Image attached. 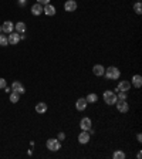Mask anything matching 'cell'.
<instances>
[{
  "label": "cell",
  "instance_id": "obj_1",
  "mask_svg": "<svg viewBox=\"0 0 142 159\" xmlns=\"http://www.w3.org/2000/svg\"><path fill=\"white\" fill-rule=\"evenodd\" d=\"M105 78L109 80V81H115V80H119V77H121V71H119V68H117L115 66H111L108 67V68H105Z\"/></svg>",
  "mask_w": 142,
  "mask_h": 159
},
{
  "label": "cell",
  "instance_id": "obj_2",
  "mask_svg": "<svg viewBox=\"0 0 142 159\" xmlns=\"http://www.w3.org/2000/svg\"><path fill=\"white\" fill-rule=\"evenodd\" d=\"M102 98H104V102L107 104V105H114V104L117 102V94L114 92V91H111V89H107V91H104V94H102Z\"/></svg>",
  "mask_w": 142,
  "mask_h": 159
},
{
  "label": "cell",
  "instance_id": "obj_3",
  "mask_svg": "<svg viewBox=\"0 0 142 159\" xmlns=\"http://www.w3.org/2000/svg\"><path fill=\"white\" fill-rule=\"evenodd\" d=\"M46 146H47L48 151L57 152V151H60V148H61V142L57 139V138H50V139H47V142H46Z\"/></svg>",
  "mask_w": 142,
  "mask_h": 159
},
{
  "label": "cell",
  "instance_id": "obj_4",
  "mask_svg": "<svg viewBox=\"0 0 142 159\" xmlns=\"http://www.w3.org/2000/svg\"><path fill=\"white\" fill-rule=\"evenodd\" d=\"M115 105H117L118 112H121V114H127L128 111H129V105H128L127 99H125V101H124V99H117Z\"/></svg>",
  "mask_w": 142,
  "mask_h": 159
},
{
  "label": "cell",
  "instance_id": "obj_5",
  "mask_svg": "<svg viewBox=\"0 0 142 159\" xmlns=\"http://www.w3.org/2000/svg\"><path fill=\"white\" fill-rule=\"evenodd\" d=\"M80 128L82 129V131H90L91 128H92V121H91L88 117L82 118L80 121Z\"/></svg>",
  "mask_w": 142,
  "mask_h": 159
},
{
  "label": "cell",
  "instance_id": "obj_6",
  "mask_svg": "<svg viewBox=\"0 0 142 159\" xmlns=\"http://www.w3.org/2000/svg\"><path fill=\"white\" fill-rule=\"evenodd\" d=\"M78 5H77L76 0H67L66 3H64V10L68 11V13H73V11H76Z\"/></svg>",
  "mask_w": 142,
  "mask_h": 159
},
{
  "label": "cell",
  "instance_id": "obj_7",
  "mask_svg": "<svg viewBox=\"0 0 142 159\" xmlns=\"http://www.w3.org/2000/svg\"><path fill=\"white\" fill-rule=\"evenodd\" d=\"M131 89V83L129 81H125V80H122V81H119L118 83V87L115 88V91L118 92V91H124V92H128Z\"/></svg>",
  "mask_w": 142,
  "mask_h": 159
},
{
  "label": "cell",
  "instance_id": "obj_8",
  "mask_svg": "<svg viewBox=\"0 0 142 159\" xmlns=\"http://www.w3.org/2000/svg\"><path fill=\"white\" fill-rule=\"evenodd\" d=\"M90 132L88 131H82L80 134V135H78V142H80L81 145H85V144H88V142H90Z\"/></svg>",
  "mask_w": 142,
  "mask_h": 159
},
{
  "label": "cell",
  "instance_id": "obj_9",
  "mask_svg": "<svg viewBox=\"0 0 142 159\" xmlns=\"http://www.w3.org/2000/svg\"><path fill=\"white\" fill-rule=\"evenodd\" d=\"M7 38H9V44L16 46V44H19V41H20V34L17 33V31H11Z\"/></svg>",
  "mask_w": 142,
  "mask_h": 159
},
{
  "label": "cell",
  "instance_id": "obj_10",
  "mask_svg": "<svg viewBox=\"0 0 142 159\" xmlns=\"http://www.w3.org/2000/svg\"><path fill=\"white\" fill-rule=\"evenodd\" d=\"M13 30H14V24L11 23V21H9V20L2 24V31H3V33L10 34L11 31H13Z\"/></svg>",
  "mask_w": 142,
  "mask_h": 159
},
{
  "label": "cell",
  "instance_id": "obj_11",
  "mask_svg": "<svg viewBox=\"0 0 142 159\" xmlns=\"http://www.w3.org/2000/svg\"><path fill=\"white\" fill-rule=\"evenodd\" d=\"M92 73H94V75H97V77H102L105 73V67L101 66V64H95V66L92 67Z\"/></svg>",
  "mask_w": 142,
  "mask_h": 159
},
{
  "label": "cell",
  "instance_id": "obj_12",
  "mask_svg": "<svg viewBox=\"0 0 142 159\" xmlns=\"http://www.w3.org/2000/svg\"><path fill=\"white\" fill-rule=\"evenodd\" d=\"M88 102H87V99L85 98H78L76 102V109L77 111H84L85 108H87Z\"/></svg>",
  "mask_w": 142,
  "mask_h": 159
},
{
  "label": "cell",
  "instance_id": "obj_13",
  "mask_svg": "<svg viewBox=\"0 0 142 159\" xmlns=\"http://www.w3.org/2000/svg\"><path fill=\"white\" fill-rule=\"evenodd\" d=\"M10 88H11V91H16V92H19L20 95L26 92V89H24V87H23L21 84H20L19 81H14L13 84H11V87H10Z\"/></svg>",
  "mask_w": 142,
  "mask_h": 159
},
{
  "label": "cell",
  "instance_id": "obj_14",
  "mask_svg": "<svg viewBox=\"0 0 142 159\" xmlns=\"http://www.w3.org/2000/svg\"><path fill=\"white\" fill-rule=\"evenodd\" d=\"M56 7H54V6L53 5H50V3H48V5H46V6H43V13L44 14H47V16H54V14H56Z\"/></svg>",
  "mask_w": 142,
  "mask_h": 159
},
{
  "label": "cell",
  "instance_id": "obj_15",
  "mask_svg": "<svg viewBox=\"0 0 142 159\" xmlns=\"http://www.w3.org/2000/svg\"><path fill=\"white\" fill-rule=\"evenodd\" d=\"M132 81H131V85H134L135 88H141V85H142V77L139 74H135L132 77Z\"/></svg>",
  "mask_w": 142,
  "mask_h": 159
},
{
  "label": "cell",
  "instance_id": "obj_16",
  "mask_svg": "<svg viewBox=\"0 0 142 159\" xmlns=\"http://www.w3.org/2000/svg\"><path fill=\"white\" fill-rule=\"evenodd\" d=\"M31 14H33V16H40V14H43V5L36 3V5L31 6Z\"/></svg>",
  "mask_w": 142,
  "mask_h": 159
},
{
  "label": "cell",
  "instance_id": "obj_17",
  "mask_svg": "<svg viewBox=\"0 0 142 159\" xmlns=\"http://www.w3.org/2000/svg\"><path fill=\"white\" fill-rule=\"evenodd\" d=\"M47 104L46 102H38L37 105H36V112L37 114H44L46 111H47Z\"/></svg>",
  "mask_w": 142,
  "mask_h": 159
},
{
  "label": "cell",
  "instance_id": "obj_18",
  "mask_svg": "<svg viewBox=\"0 0 142 159\" xmlns=\"http://www.w3.org/2000/svg\"><path fill=\"white\" fill-rule=\"evenodd\" d=\"M14 30H16L19 34L24 33V31H26V24H24L23 21H17V23L14 24Z\"/></svg>",
  "mask_w": 142,
  "mask_h": 159
},
{
  "label": "cell",
  "instance_id": "obj_19",
  "mask_svg": "<svg viewBox=\"0 0 142 159\" xmlns=\"http://www.w3.org/2000/svg\"><path fill=\"white\" fill-rule=\"evenodd\" d=\"M85 99H87V102L88 104H95L97 101H98V95H97L95 92H91L85 97Z\"/></svg>",
  "mask_w": 142,
  "mask_h": 159
},
{
  "label": "cell",
  "instance_id": "obj_20",
  "mask_svg": "<svg viewBox=\"0 0 142 159\" xmlns=\"http://www.w3.org/2000/svg\"><path fill=\"white\" fill-rule=\"evenodd\" d=\"M19 99H20V94L19 92H16V91H11L10 92V102H19Z\"/></svg>",
  "mask_w": 142,
  "mask_h": 159
},
{
  "label": "cell",
  "instance_id": "obj_21",
  "mask_svg": "<svg viewBox=\"0 0 142 159\" xmlns=\"http://www.w3.org/2000/svg\"><path fill=\"white\" fill-rule=\"evenodd\" d=\"M0 46L2 47L9 46V38H7L6 34H0Z\"/></svg>",
  "mask_w": 142,
  "mask_h": 159
},
{
  "label": "cell",
  "instance_id": "obj_22",
  "mask_svg": "<svg viewBox=\"0 0 142 159\" xmlns=\"http://www.w3.org/2000/svg\"><path fill=\"white\" fill-rule=\"evenodd\" d=\"M112 158L114 159H125V152H122V151H115L112 154Z\"/></svg>",
  "mask_w": 142,
  "mask_h": 159
},
{
  "label": "cell",
  "instance_id": "obj_23",
  "mask_svg": "<svg viewBox=\"0 0 142 159\" xmlns=\"http://www.w3.org/2000/svg\"><path fill=\"white\" fill-rule=\"evenodd\" d=\"M134 11H135L137 14L142 13V3H141V2H137V3L134 5Z\"/></svg>",
  "mask_w": 142,
  "mask_h": 159
},
{
  "label": "cell",
  "instance_id": "obj_24",
  "mask_svg": "<svg viewBox=\"0 0 142 159\" xmlns=\"http://www.w3.org/2000/svg\"><path fill=\"white\" fill-rule=\"evenodd\" d=\"M117 98L118 99H125L128 98V92H124V91H118V94H117Z\"/></svg>",
  "mask_w": 142,
  "mask_h": 159
},
{
  "label": "cell",
  "instance_id": "obj_25",
  "mask_svg": "<svg viewBox=\"0 0 142 159\" xmlns=\"http://www.w3.org/2000/svg\"><path fill=\"white\" fill-rule=\"evenodd\" d=\"M57 139L60 141V142L66 141V134H64V132H58V135H57Z\"/></svg>",
  "mask_w": 142,
  "mask_h": 159
},
{
  "label": "cell",
  "instance_id": "obj_26",
  "mask_svg": "<svg viewBox=\"0 0 142 159\" xmlns=\"http://www.w3.org/2000/svg\"><path fill=\"white\" fill-rule=\"evenodd\" d=\"M6 85H7L6 80H5V78H0V88H5Z\"/></svg>",
  "mask_w": 142,
  "mask_h": 159
},
{
  "label": "cell",
  "instance_id": "obj_27",
  "mask_svg": "<svg viewBox=\"0 0 142 159\" xmlns=\"http://www.w3.org/2000/svg\"><path fill=\"white\" fill-rule=\"evenodd\" d=\"M37 3H40V5H43V6H46V5H48V3H50V0H37Z\"/></svg>",
  "mask_w": 142,
  "mask_h": 159
},
{
  "label": "cell",
  "instance_id": "obj_28",
  "mask_svg": "<svg viewBox=\"0 0 142 159\" xmlns=\"http://www.w3.org/2000/svg\"><path fill=\"white\" fill-rule=\"evenodd\" d=\"M26 2H27V0H19V5L21 6V7H24V6H26Z\"/></svg>",
  "mask_w": 142,
  "mask_h": 159
},
{
  "label": "cell",
  "instance_id": "obj_29",
  "mask_svg": "<svg viewBox=\"0 0 142 159\" xmlns=\"http://www.w3.org/2000/svg\"><path fill=\"white\" fill-rule=\"evenodd\" d=\"M137 139H138V142H142V134H138V135H137Z\"/></svg>",
  "mask_w": 142,
  "mask_h": 159
},
{
  "label": "cell",
  "instance_id": "obj_30",
  "mask_svg": "<svg viewBox=\"0 0 142 159\" xmlns=\"http://www.w3.org/2000/svg\"><path fill=\"white\" fill-rule=\"evenodd\" d=\"M5 91H6V92H7V94H9V92H11V88H9V87L6 85V87H5Z\"/></svg>",
  "mask_w": 142,
  "mask_h": 159
},
{
  "label": "cell",
  "instance_id": "obj_31",
  "mask_svg": "<svg viewBox=\"0 0 142 159\" xmlns=\"http://www.w3.org/2000/svg\"><path fill=\"white\" fill-rule=\"evenodd\" d=\"M137 158H138V159H141V158H142V154H141V151H138V154H137Z\"/></svg>",
  "mask_w": 142,
  "mask_h": 159
},
{
  "label": "cell",
  "instance_id": "obj_32",
  "mask_svg": "<svg viewBox=\"0 0 142 159\" xmlns=\"http://www.w3.org/2000/svg\"><path fill=\"white\" fill-rule=\"evenodd\" d=\"M0 33H2V26H0Z\"/></svg>",
  "mask_w": 142,
  "mask_h": 159
},
{
  "label": "cell",
  "instance_id": "obj_33",
  "mask_svg": "<svg viewBox=\"0 0 142 159\" xmlns=\"http://www.w3.org/2000/svg\"><path fill=\"white\" fill-rule=\"evenodd\" d=\"M137 2H141V0H137Z\"/></svg>",
  "mask_w": 142,
  "mask_h": 159
}]
</instances>
